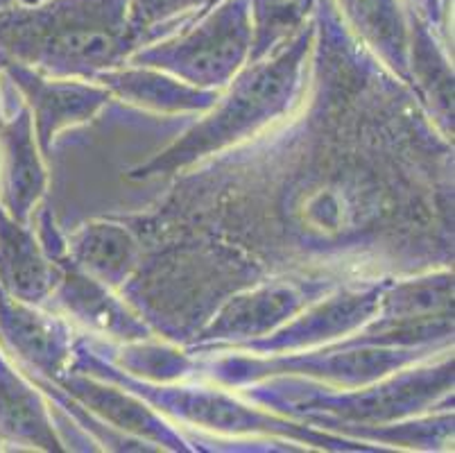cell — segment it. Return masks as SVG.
<instances>
[{
  "instance_id": "obj_10",
  "label": "cell",
  "mask_w": 455,
  "mask_h": 453,
  "mask_svg": "<svg viewBox=\"0 0 455 453\" xmlns=\"http://www.w3.org/2000/svg\"><path fill=\"white\" fill-rule=\"evenodd\" d=\"M93 80L107 86L111 98L161 114H204L220 95V91L200 89L165 70L140 64H123L95 75Z\"/></svg>"
},
{
  "instance_id": "obj_17",
  "label": "cell",
  "mask_w": 455,
  "mask_h": 453,
  "mask_svg": "<svg viewBox=\"0 0 455 453\" xmlns=\"http://www.w3.org/2000/svg\"><path fill=\"white\" fill-rule=\"evenodd\" d=\"M7 102H10V98H7V93L3 91V73H0V123H3V118L7 116Z\"/></svg>"
},
{
  "instance_id": "obj_14",
  "label": "cell",
  "mask_w": 455,
  "mask_h": 453,
  "mask_svg": "<svg viewBox=\"0 0 455 453\" xmlns=\"http://www.w3.org/2000/svg\"><path fill=\"white\" fill-rule=\"evenodd\" d=\"M320 0H247L251 23L250 61L267 57L315 19Z\"/></svg>"
},
{
  "instance_id": "obj_18",
  "label": "cell",
  "mask_w": 455,
  "mask_h": 453,
  "mask_svg": "<svg viewBox=\"0 0 455 453\" xmlns=\"http://www.w3.org/2000/svg\"><path fill=\"white\" fill-rule=\"evenodd\" d=\"M41 0H0V10H7V7H19V5H35Z\"/></svg>"
},
{
  "instance_id": "obj_6",
  "label": "cell",
  "mask_w": 455,
  "mask_h": 453,
  "mask_svg": "<svg viewBox=\"0 0 455 453\" xmlns=\"http://www.w3.org/2000/svg\"><path fill=\"white\" fill-rule=\"evenodd\" d=\"M0 349L23 374L52 381L70 354L68 334L60 320L39 306L10 297L0 288Z\"/></svg>"
},
{
  "instance_id": "obj_1",
  "label": "cell",
  "mask_w": 455,
  "mask_h": 453,
  "mask_svg": "<svg viewBox=\"0 0 455 453\" xmlns=\"http://www.w3.org/2000/svg\"><path fill=\"white\" fill-rule=\"evenodd\" d=\"M136 48L127 0H41L0 10V55L45 75L93 80Z\"/></svg>"
},
{
  "instance_id": "obj_15",
  "label": "cell",
  "mask_w": 455,
  "mask_h": 453,
  "mask_svg": "<svg viewBox=\"0 0 455 453\" xmlns=\"http://www.w3.org/2000/svg\"><path fill=\"white\" fill-rule=\"evenodd\" d=\"M213 3L215 0H127V16L139 45H146L175 32Z\"/></svg>"
},
{
  "instance_id": "obj_12",
  "label": "cell",
  "mask_w": 455,
  "mask_h": 453,
  "mask_svg": "<svg viewBox=\"0 0 455 453\" xmlns=\"http://www.w3.org/2000/svg\"><path fill=\"white\" fill-rule=\"evenodd\" d=\"M139 240L127 227L116 222H86L66 240L61 259L76 265L111 290H118L132 279L139 265Z\"/></svg>"
},
{
  "instance_id": "obj_2",
  "label": "cell",
  "mask_w": 455,
  "mask_h": 453,
  "mask_svg": "<svg viewBox=\"0 0 455 453\" xmlns=\"http://www.w3.org/2000/svg\"><path fill=\"white\" fill-rule=\"evenodd\" d=\"M315 44V19L270 55L243 66L218 95L215 105L168 150L130 173L132 180L175 173L204 157L250 139L275 118L288 114L299 89L306 55Z\"/></svg>"
},
{
  "instance_id": "obj_3",
  "label": "cell",
  "mask_w": 455,
  "mask_h": 453,
  "mask_svg": "<svg viewBox=\"0 0 455 453\" xmlns=\"http://www.w3.org/2000/svg\"><path fill=\"white\" fill-rule=\"evenodd\" d=\"M250 50L247 0H215L171 35L139 45L125 64L152 66L193 86L218 91L250 61Z\"/></svg>"
},
{
  "instance_id": "obj_16",
  "label": "cell",
  "mask_w": 455,
  "mask_h": 453,
  "mask_svg": "<svg viewBox=\"0 0 455 453\" xmlns=\"http://www.w3.org/2000/svg\"><path fill=\"white\" fill-rule=\"evenodd\" d=\"M417 10L433 23L440 14H444V0H412Z\"/></svg>"
},
{
  "instance_id": "obj_9",
  "label": "cell",
  "mask_w": 455,
  "mask_h": 453,
  "mask_svg": "<svg viewBox=\"0 0 455 453\" xmlns=\"http://www.w3.org/2000/svg\"><path fill=\"white\" fill-rule=\"evenodd\" d=\"M60 279V265L45 255L30 224L0 206V288L10 297L41 306Z\"/></svg>"
},
{
  "instance_id": "obj_13",
  "label": "cell",
  "mask_w": 455,
  "mask_h": 453,
  "mask_svg": "<svg viewBox=\"0 0 455 453\" xmlns=\"http://www.w3.org/2000/svg\"><path fill=\"white\" fill-rule=\"evenodd\" d=\"M349 35L408 75L412 0H331Z\"/></svg>"
},
{
  "instance_id": "obj_5",
  "label": "cell",
  "mask_w": 455,
  "mask_h": 453,
  "mask_svg": "<svg viewBox=\"0 0 455 453\" xmlns=\"http://www.w3.org/2000/svg\"><path fill=\"white\" fill-rule=\"evenodd\" d=\"M44 159L30 111L12 86L7 116L0 123V206L23 224H32L48 190Z\"/></svg>"
},
{
  "instance_id": "obj_8",
  "label": "cell",
  "mask_w": 455,
  "mask_h": 453,
  "mask_svg": "<svg viewBox=\"0 0 455 453\" xmlns=\"http://www.w3.org/2000/svg\"><path fill=\"white\" fill-rule=\"evenodd\" d=\"M55 263L60 265V279L51 299H55L70 318L84 324L86 329L118 340H143L150 336L146 324L136 320V315L111 295L109 286L84 274L66 259Z\"/></svg>"
},
{
  "instance_id": "obj_11",
  "label": "cell",
  "mask_w": 455,
  "mask_h": 453,
  "mask_svg": "<svg viewBox=\"0 0 455 453\" xmlns=\"http://www.w3.org/2000/svg\"><path fill=\"white\" fill-rule=\"evenodd\" d=\"M0 444H12L14 449L64 451L39 390L12 363V359H7L3 349H0Z\"/></svg>"
},
{
  "instance_id": "obj_4",
  "label": "cell",
  "mask_w": 455,
  "mask_h": 453,
  "mask_svg": "<svg viewBox=\"0 0 455 453\" xmlns=\"http://www.w3.org/2000/svg\"><path fill=\"white\" fill-rule=\"evenodd\" d=\"M0 73L5 75V80L26 102L36 143L44 157L51 155L52 143L61 132L89 123L111 100L109 89L100 82L45 75L3 55H0Z\"/></svg>"
},
{
  "instance_id": "obj_7",
  "label": "cell",
  "mask_w": 455,
  "mask_h": 453,
  "mask_svg": "<svg viewBox=\"0 0 455 453\" xmlns=\"http://www.w3.org/2000/svg\"><path fill=\"white\" fill-rule=\"evenodd\" d=\"M308 304V293L295 284L275 281L245 295L231 297L220 313L211 320L202 331L200 340L209 343H241V340H259L270 336L279 324L291 320ZM245 344V343H243Z\"/></svg>"
}]
</instances>
